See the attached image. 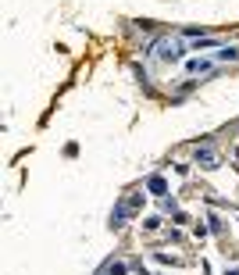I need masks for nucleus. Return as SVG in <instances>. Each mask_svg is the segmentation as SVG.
<instances>
[{
    "mask_svg": "<svg viewBox=\"0 0 239 275\" xmlns=\"http://www.w3.org/2000/svg\"><path fill=\"white\" fill-rule=\"evenodd\" d=\"M186 54V47L179 43V39H161V43H157V57L161 61H179Z\"/></svg>",
    "mask_w": 239,
    "mask_h": 275,
    "instance_id": "f257e3e1",
    "label": "nucleus"
},
{
    "mask_svg": "<svg viewBox=\"0 0 239 275\" xmlns=\"http://www.w3.org/2000/svg\"><path fill=\"white\" fill-rule=\"evenodd\" d=\"M196 165H204V168H218V154L211 147H196Z\"/></svg>",
    "mask_w": 239,
    "mask_h": 275,
    "instance_id": "f03ea898",
    "label": "nucleus"
},
{
    "mask_svg": "<svg viewBox=\"0 0 239 275\" xmlns=\"http://www.w3.org/2000/svg\"><path fill=\"white\" fill-rule=\"evenodd\" d=\"M100 275H125V261H111Z\"/></svg>",
    "mask_w": 239,
    "mask_h": 275,
    "instance_id": "7ed1b4c3",
    "label": "nucleus"
},
{
    "mask_svg": "<svg viewBox=\"0 0 239 275\" xmlns=\"http://www.w3.org/2000/svg\"><path fill=\"white\" fill-rule=\"evenodd\" d=\"M146 186H150V193H157V196H165V179H161V175H153V179H150Z\"/></svg>",
    "mask_w": 239,
    "mask_h": 275,
    "instance_id": "20e7f679",
    "label": "nucleus"
},
{
    "mask_svg": "<svg viewBox=\"0 0 239 275\" xmlns=\"http://www.w3.org/2000/svg\"><path fill=\"white\" fill-rule=\"evenodd\" d=\"M207 68H211L207 61H189V72H193V75H196V72H207Z\"/></svg>",
    "mask_w": 239,
    "mask_h": 275,
    "instance_id": "39448f33",
    "label": "nucleus"
},
{
    "mask_svg": "<svg viewBox=\"0 0 239 275\" xmlns=\"http://www.w3.org/2000/svg\"><path fill=\"white\" fill-rule=\"evenodd\" d=\"M218 57H221V61H228V57H239V50H235V47H228V50H221Z\"/></svg>",
    "mask_w": 239,
    "mask_h": 275,
    "instance_id": "423d86ee",
    "label": "nucleus"
},
{
    "mask_svg": "<svg viewBox=\"0 0 239 275\" xmlns=\"http://www.w3.org/2000/svg\"><path fill=\"white\" fill-rule=\"evenodd\" d=\"M228 275H239V268H232V271H228Z\"/></svg>",
    "mask_w": 239,
    "mask_h": 275,
    "instance_id": "0eeeda50",
    "label": "nucleus"
}]
</instances>
